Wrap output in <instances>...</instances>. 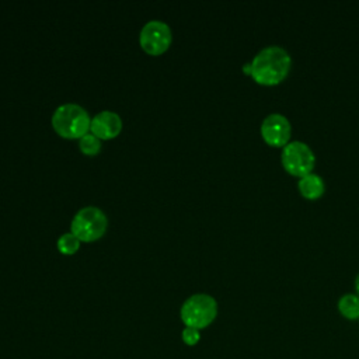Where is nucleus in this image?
<instances>
[{
    "label": "nucleus",
    "mask_w": 359,
    "mask_h": 359,
    "mask_svg": "<svg viewBox=\"0 0 359 359\" xmlns=\"http://www.w3.org/2000/svg\"><path fill=\"white\" fill-rule=\"evenodd\" d=\"M57 250L62 252V254H66V255H70V254H74L79 247H80V240L73 234V233H65L62 234L59 238H57Z\"/></svg>",
    "instance_id": "obj_11"
},
{
    "label": "nucleus",
    "mask_w": 359,
    "mask_h": 359,
    "mask_svg": "<svg viewBox=\"0 0 359 359\" xmlns=\"http://www.w3.org/2000/svg\"><path fill=\"white\" fill-rule=\"evenodd\" d=\"M122 129V119L112 111H101L93 119L90 130L98 139H114Z\"/></svg>",
    "instance_id": "obj_8"
},
{
    "label": "nucleus",
    "mask_w": 359,
    "mask_h": 359,
    "mask_svg": "<svg viewBox=\"0 0 359 359\" xmlns=\"http://www.w3.org/2000/svg\"><path fill=\"white\" fill-rule=\"evenodd\" d=\"M251 77L261 86H275L286 79L292 67L289 52L278 45L262 48L250 62Z\"/></svg>",
    "instance_id": "obj_1"
},
{
    "label": "nucleus",
    "mask_w": 359,
    "mask_h": 359,
    "mask_svg": "<svg viewBox=\"0 0 359 359\" xmlns=\"http://www.w3.org/2000/svg\"><path fill=\"white\" fill-rule=\"evenodd\" d=\"M217 316V302L206 293L189 296L181 306L180 317L185 327L203 330L210 325Z\"/></svg>",
    "instance_id": "obj_3"
},
{
    "label": "nucleus",
    "mask_w": 359,
    "mask_h": 359,
    "mask_svg": "<svg viewBox=\"0 0 359 359\" xmlns=\"http://www.w3.org/2000/svg\"><path fill=\"white\" fill-rule=\"evenodd\" d=\"M181 338L184 341L185 345L188 346H194L199 342L201 339V332L199 330H195V328H191V327H185L181 332Z\"/></svg>",
    "instance_id": "obj_13"
},
{
    "label": "nucleus",
    "mask_w": 359,
    "mask_h": 359,
    "mask_svg": "<svg viewBox=\"0 0 359 359\" xmlns=\"http://www.w3.org/2000/svg\"><path fill=\"white\" fill-rule=\"evenodd\" d=\"M280 163L289 174L300 178L313 172L316 165V156L307 143L292 140L285 147H282Z\"/></svg>",
    "instance_id": "obj_5"
},
{
    "label": "nucleus",
    "mask_w": 359,
    "mask_h": 359,
    "mask_svg": "<svg viewBox=\"0 0 359 359\" xmlns=\"http://www.w3.org/2000/svg\"><path fill=\"white\" fill-rule=\"evenodd\" d=\"M243 70H244V73L251 74V63H245V65L243 66Z\"/></svg>",
    "instance_id": "obj_14"
},
{
    "label": "nucleus",
    "mask_w": 359,
    "mask_h": 359,
    "mask_svg": "<svg viewBox=\"0 0 359 359\" xmlns=\"http://www.w3.org/2000/svg\"><path fill=\"white\" fill-rule=\"evenodd\" d=\"M339 314L346 320L359 318V296L353 293H346L339 297L337 303Z\"/></svg>",
    "instance_id": "obj_10"
},
{
    "label": "nucleus",
    "mask_w": 359,
    "mask_h": 359,
    "mask_svg": "<svg viewBox=\"0 0 359 359\" xmlns=\"http://www.w3.org/2000/svg\"><path fill=\"white\" fill-rule=\"evenodd\" d=\"M290 135L292 125L285 115L273 112L264 118L261 123V136L266 144L272 147H285L290 142Z\"/></svg>",
    "instance_id": "obj_7"
},
{
    "label": "nucleus",
    "mask_w": 359,
    "mask_h": 359,
    "mask_svg": "<svg viewBox=\"0 0 359 359\" xmlns=\"http://www.w3.org/2000/svg\"><path fill=\"white\" fill-rule=\"evenodd\" d=\"M91 119L88 112L77 104H63L52 115L55 132L66 139H80L90 130Z\"/></svg>",
    "instance_id": "obj_2"
},
{
    "label": "nucleus",
    "mask_w": 359,
    "mask_h": 359,
    "mask_svg": "<svg viewBox=\"0 0 359 359\" xmlns=\"http://www.w3.org/2000/svg\"><path fill=\"white\" fill-rule=\"evenodd\" d=\"M79 147H80L81 153H84L87 156H95L101 150V140L97 136H94L93 133H87L83 137H80Z\"/></svg>",
    "instance_id": "obj_12"
},
{
    "label": "nucleus",
    "mask_w": 359,
    "mask_h": 359,
    "mask_svg": "<svg viewBox=\"0 0 359 359\" xmlns=\"http://www.w3.org/2000/svg\"><path fill=\"white\" fill-rule=\"evenodd\" d=\"M108 220L105 213L95 206L80 209L72 220V233L84 243H91L101 238L107 230Z\"/></svg>",
    "instance_id": "obj_4"
},
{
    "label": "nucleus",
    "mask_w": 359,
    "mask_h": 359,
    "mask_svg": "<svg viewBox=\"0 0 359 359\" xmlns=\"http://www.w3.org/2000/svg\"><path fill=\"white\" fill-rule=\"evenodd\" d=\"M297 189L303 198L314 201V199H318L324 194L325 184H324V180L318 174L310 172V174H306L299 178Z\"/></svg>",
    "instance_id": "obj_9"
},
{
    "label": "nucleus",
    "mask_w": 359,
    "mask_h": 359,
    "mask_svg": "<svg viewBox=\"0 0 359 359\" xmlns=\"http://www.w3.org/2000/svg\"><path fill=\"white\" fill-rule=\"evenodd\" d=\"M355 289H356V294L359 296V273L355 278Z\"/></svg>",
    "instance_id": "obj_15"
},
{
    "label": "nucleus",
    "mask_w": 359,
    "mask_h": 359,
    "mask_svg": "<svg viewBox=\"0 0 359 359\" xmlns=\"http://www.w3.org/2000/svg\"><path fill=\"white\" fill-rule=\"evenodd\" d=\"M172 41L171 29L170 27L160 21V20H151L147 21L139 35V42L142 49L153 56L164 53Z\"/></svg>",
    "instance_id": "obj_6"
}]
</instances>
